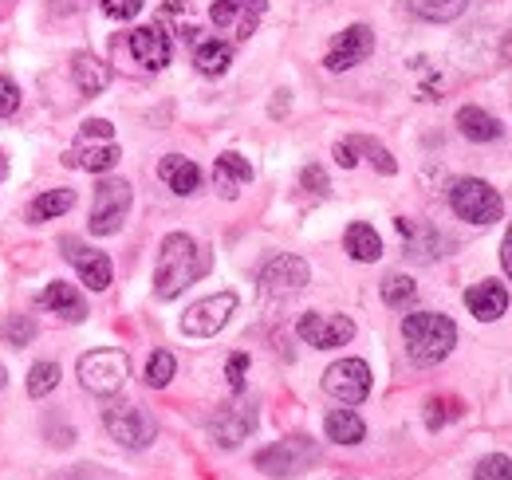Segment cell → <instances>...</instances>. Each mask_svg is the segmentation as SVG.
Instances as JSON below:
<instances>
[{
  "mask_svg": "<svg viewBox=\"0 0 512 480\" xmlns=\"http://www.w3.org/2000/svg\"><path fill=\"white\" fill-rule=\"evenodd\" d=\"M209 272V252L190 237V233H170L158 248V264H154V296L158 300H174L182 296L190 284H197Z\"/></svg>",
  "mask_w": 512,
  "mask_h": 480,
  "instance_id": "obj_1",
  "label": "cell"
},
{
  "mask_svg": "<svg viewBox=\"0 0 512 480\" xmlns=\"http://www.w3.org/2000/svg\"><path fill=\"white\" fill-rule=\"evenodd\" d=\"M402 343H406V355L418 366H434L457 347V327L442 311H414L402 323Z\"/></svg>",
  "mask_w": 512,
  "mask_h": 480,
  "instance_id": "obj_2",
  "label": "cell"
},
{
  "mask_svg": "<svg viewBox=\"0 0 512 480\" xmlns=\"http://www.w3.org/2000/svg\"><path fill=\"white\" fill-rule=\"evenodd\" d=\"M449 209L469 225H497L505 213V201L489 181L457 178L449 185Z\"/></svg>",
  "mask_w": 512,
  "mask_h": 480,
  "instance_id": "obj_3",
  "label": "cell"
},
{
  "mask_svg": "<svg viewBox=\"0 0 512 480\" xmlns=\"http://www.w3.org/2000/svg\"><path fill=\"white\" fill-rule=\"evenodd\" d=\"M308 280H312L308 260L304 256H292V252H280V256H272L260 268L256 288H260L264 300H292V296H300L308 288Z\"/></svg>",
  "mask_w": 512,
  "mask_h": 480,
  "instance_id": "obj_4",
  "label": "cell"
},
{
  "mask_svg": "<svg viewBox=\"0 0 512 480\" xmlns=\"http://www.w3.org/2000/svg\"><path fill=\"white\" fill-rule=\"evenodd\" d=\"M75 370H79V382H83V390H87V394L111 398V394H119V390H123V382H127V374H130V362H127L123 351L103 347V351H87Z\"/></svg>",
  "mask_w": 512,
  "mask_h": 480,
  "instance_id": "obj_5",
  "label": "cell"
},
{
  "mask_svg": "<svg viewBox=\"0 0 512 480\" xmlns=\"http://www.w3.org/2000/svg\"><path fill=\"white\" fill-rule=\"evenodd\" d=\"M130 201H134V193H130L127 181L103 178L99 185H95V205H91V221H87V229H91L95 237H111V233H119L123 221H127V213H130Z\"/></svg>",
  "mask_w": 512,
  "mask_h": 480,
  "instance_id": "obj_6",
  "label": "cell"
},
{
  "mask_svg": "<svg viewBox=\"0 0 512 480\" xmlns=\"http://www.w3.org/2000/svg\"><path fill=\"white\" fill-rule=\"evenodd\" d=\"M316 457H320V449L312 437H284L256 453V469L268 477H300L308 465H316Z\"/></svg>",
  "mask_w": 512,
  "mask_h": 480,
  "instance_id": "obj_7",
  "label": "cell"
},
{
  "mask_svg": "<svg viewBox=\"0 0 512 480\" xmlns=\"http://www.w3.org/2000/svg\"><path fill=\"white\" fill-rule=\"evenodd\" d=\"M103 425L107 433L123 445V449H146L154 437H158V421L150 418L142 406H130V402H115L103 410Z\"/></svg>",
  "mask_w": 512,
  "mask_h": 480,
  "instance_id": "obj_8",
  "label": "cell"
},
{
  "mask_svg": "<svg viewBox=\"0 0 512 480\" xmlns=\"http://www.w3.org/2000/svg\"><path fill=\"white\" fill-rule=\"evenodd\" d=\"M323 390L343 402V406H359L371 394V366L363 359H339L323 370Z\"/></svg>",
  "mask_w": 512,
  "mask_h": 480,
  "instance_id": "obj_9",
  "label": "cell"
},
{
  "mask_svg": "<svg viewBox=\"0 0 512 480\" xmlns=\"http://www.w3.org/2000/svg\"><path fill=\"white\" fill-rule=\"evenodd\" d=\"M233 311H237V296L233 292H217V296H205V300H197L182 315V335H190V339H209V335H217L229 319H233Z\"/></svg>",
  "mask_w": 512,
  "mask_h": 480,
  "instance_id": "obj_10",
  "label": "cell"
},
{
  "mask_svg": "<svg viewBox=\"0 0 512 480\" xmlns=\"http://www.w3.org/2000/svg\"><path fill=\"white\" fill-rule=\"evenodd\" d=\"M264 12H268V0H213L209 20L221 32H229L233 40H249L256 28H260Z\"/></svg>",
  "mask_w": 512,
  "mask_h": 480,
  "instance_id": "obj_11",
  "label": "cell"
},
{
  "mask_svg": "<svg viewBox=\"0 0 512 480\" xmlns=\"http://www.w3.org/2000/svg\"><path fill=\"white\" fill-rule=\"evenodd\" d=\"M296 335H300L308 347H316V351H331V347H343V343H351V339H355V323H351L347 315L308 311V315H300Z\"/></svg>",
  "mask_w": 512,
  "mask_h": 480,
  "instance_id": "obj_12",
  "label": "cell"
},
{
  "mask_svg": "<svg viewBox=\"0 0 512 480\" xmlns=\"http://www.w3.org/2000/svg\"><path fill=\"white\" fill-rule=\"evenodd\" d=\"M371 52H375V32L367 24H351V28H343L331 40V48L323 56V67L327 71H351L355 63H363Z\"/></svg>",
  "mask_w": 512,
  "mask_h": 480,
  "instance_id": "obj_13",
  "label": "cell"
},
{
  "mask_svg": "<svg viewBox=\"0 0 512 480\" xmlns=\"http://www.w3.org/2000/svg\"><path fill=\"white\" fill-rule=\"evenodd\" d=\"M60 248H64L67 260L79 268V276H83V284H87L91 292L111 288L115 268H111V256H107V252H99V248H91V244H79V240H71V237L60 240Z\"/></svg>",
  "mask_w": 512,
  "mask_h": 480,
  "instance_id": "obj_14",
  "label": "cell"
},
{
  "mask_svg": "<svg viewBox=\"0 0 512 480\" xmlns=\"http://www.w3.org/2000/svg\"><path fill=\"white\" fill-rule=\"evenodd\" d=\"M256 429V410L253 406H221L213 418H209V433L221 449H237L249 433Z\"/></svg>",
  "mask_w": 512,
  "mask_h": 480,
  "instance_id": "obj_15",
  "label": "cell"
},
{
  "mask_svg": "<svg viewBox=\"0 0 512 480\" xmlns=\"http://www.w3.org/2000/svg\"><path fill=\"white\" fill-rule=\"evenodd\" d=\"M130 56L142 63L146 71H162L170 56H174V44H170V36L158 28V24H146V28H134L130 32Z\"/></svg>",
  "mask_w": 512,
  "mask_h": 480,
  "instance_id": "obj_16",
  "label": "cell"
},
{
  "mask_svg": "<svg viewBox=\"0 0 512 480\" xmlns=\"http://www.w3.org/2000/svg\"><path fill=\"white\" fill-rule=\"evenodd\" d=\"M465 307H469L481 323H493V319H501V315L509 311V292H505L497 280H481V284H473V288L465 292Z\"/></svg>",
  "mask_w": 512,
  "mask_h": 480,
  "instance_id": "obj_17",
  "label": "cell"
},
{
  "mask_svg": "<svg viewBox=\"0 0 512 480\" xmlns=\"http://www.w3.org/2000/svg\"><path fill=\"white\" fill-rule=\"evenodd\" d=\"M253 181V166H249V158H241L237 150H229V154H221L217 162H213V185H217V193L221 197H237L241 193V185H249Z\"/></svg>",
  "mask_w": 512,
  "mask_h": 480,
  "instance_id": "obj_18",
  "label": "cell"
},
{
  "mask_svg": "<svg viewBox=\"0 0 512 480\" xmlns=\"http://www.w3.org/2000/svg\"><path fill=\"white\" fill-rule=\"evenodd\" d=\"M119 146L115 142H103V146H87V142H79L75 150H67L64 154V166H79V170H87V174H107V170H115L119 166Z\"/></svg>",
  "mask_w": 512,
  "mask_h": 480,
  "instance_id": "obj_19",
  "label": "cell"
},
{
  "mask_svg": "<svg viewBox=\"0 0 512 480\" xmlns=\"http://www.w3.org/2000/svg\"><path fill=\"white\" fill-rule=\"evenodd\" d=\"M71 79H75V87H79V95L83 99H95V95H103L107 87H111V67L99 60V56H75L71 63Z\"/></svg>",
  "mask_w": 512,
  "mask_h": 480,
  "instance_id": "obj_20",
  "label": "cell"
},
{
  "mask_svg": "<svg viewBox=\"0 0 512 480\" xmlns=\"http://www.w3.org/2000/svg\"><path fill=\"white\" fill-rule=\"evenodd\" d=\"M40 307H48L52 315H60L67 323H83V319H87L83 296H79L71 284H64V280H56V284H48V288L40 292Z\"/></svg>",
  "mask_w": 512,
  "mask_h": 480,
  "instance_id": "obj_21",
  "label": "cell"
},
{
  "mask_svg": "<svg viewBox=\"0 0 512 480\" xmlns=\"http://www.w3.org/2000/svg\"><path fill=\"white\" fill-rule=\"evenodd\" d=\"M158 178L166 181L178 197H190L193 189L201 185V170H197V162H190V158L170 154V158H162V162H158Z\"/></svg>",
  "mask_w": 512,
  "mask_h": 480,
  "instance_id": "obj_22",
  "label": "cell"
},
{
  "mask_svg": "<svg viewBox=\"0 0 512 480\" xmlns=\"http://www.w3.org/2000/svg\"><path fill=\"white\" fill-rule=\"evenodd\" d=\"M343 248H347L351 260H359V264H375V260L383 256V237H379L371 225L355 221V225L347 229V237H343Z\"/></svg>",
  "mask_w": 512,
  "mask_h": 480,
  "instance_id": "obj_23",
  "label": "cell"
},
{
  "mask_svg": "<svg viewBox=\"0 0 512 480\" xmlns=\"http://www.w3.org/2000/svg\"><path fill=\"white\" fill-rule=\"evenodd\" d=\"M457 130L469 142H497L501 138V122L493 119L489 111H481V107H461L457 111Z\"/></svg>",
  "mask_w": 512,
  "mask_h": 480,
  "instance_id": "obj_24",
  "label": "cell"
},
{
  "mask_svg": "<svg viewBox=\"0 0 512 480\" xmlns=\"http://www.w3.org/2000/svg\"><path fill=\"white\" fill-rule=\"evenodd\" d=\"M323 429H327V437L335 445H359L367 437V425H363V418L355 410H331L323 418Z\"/></svg>",
  "mask_w": 512,
  "mask_h": 480,
  "instance_id": "obj_25",
  "label": "cell"
},
{
  "mask_svg": "<svg viewBox=\"0 0 512 480\" xmlns=\"http://www.w3.org/2000/svg\"><path fill=\"white\" fill-rule=\"evenodd\" d=\"M394 225H398V233L406 240V252H410L414 260H430V256L438 252V233H434L430 225H418V221H410V217H398Z\"/></svg>",
  "mask_w": 512,
  "mask_h": 480,
  "instance_id": "obj_26",
  "label": "cell"
},
{
  "mask_svg": "<svg viewBox=\"0 0 512 480\" xmlns=\"http://www.w3.org/2000/svg\"><path fill=\"white\" fill-rule=\"evenodd\" d=\"M71 205H75V193H71V189H48V193H40V197L28 205V221H32V225H44V221H52V217H64Z\"/></svg>",
  "mask_w": 512,
  "mask_h": 480,
  "instance_id": "obj_27",
  "label": "cell"
},
{
  "mask_svg": "<svg viewBox=\"0 0 512 480\" xmlns=\"http://www.w3.org/2000/svg\"><path fill=\"white\" fill-rule=\"evenodd\" d=\"M193 63H197L201 75H225L229 63H233V44L229 40H205V44H197Z\"/></svg>",
  "mask_w": 512,
  "mask_h": 480,
  "instance_id": "obj_28",
  "label": "cell"
},
{
  "mask_svg": "<svg viewBox=\"0 0 512 480\" xmlns=\"http://www.w3.org/2000/svg\"><path fill=\"white\" fill-rule=\"evenodd\" d=\"M410 8L430 24H449L469 8V0H410Z\"/></svg>",
  "mask_w": 512,
  "mask_h": 480,
  "instance_id": "obj_29",
  "label": "cell"
},
{
  "mask_svg": "<svg viewBox=\"0 0 512 480\" xmlns=\"http://www.w3.org/2000/svg\"><path fill=\"white\" fill-rule=\"evenodd\" d=\"M414 300H418V284H414L410 276H386L383 280V303L386 307L402 311V307H410Z\"/></svg>",
  "mask_w": 512,
  "mask_h": 480,
  "instance_id": "obj_30",
  "label": "cell"
},
{
  "mask_svg": "<svg viewBox=\"0 0 512 480\" xmlns=\"http://www.w3.org/2000/svg\"><path fill=\"white\" fill-rule=\"evenodd\" d=\"M32 339H36V323H32L28 315H12V319L0 323V343H8V347H28Z\"/></svg>",
  "mask_w": 512,
  "mask_h": 480,
  "instance_id": "obj_31",
  "label": "cell"
},
{
  "mask_svg": "<svg viewBox=\"0 0 512 480\" xmlns=\"http://www.w3.org/2000/svg\"><path fill=\"white\" fill-rule=\"evenodd\" d=\"M174 374H178V359H174L170 351H154V355H150V362H146V382H150L154 390L170 386Z\"/></svg>",
  "mask_w": 512,
  "mask_h": 480,
  "instance_id": "obj_32",
  "label": "cell"
},
{
  "mask_svg": "<svg viewBox=\"0 0 512 480\" xmlns=\"http://www.w3.org/2000/svg\"><path fill=\"white\" fill-rule=\"evenodd\" d=\"M56 382H60V366H56V362H36L32 374H28V398H44V394H52Z\"/></svg>",
  "mask_w": 512,
  "mask_h": 480,
  "instance_id": "obj_33",
  "label": "cell"
},
{
  "mask_svg": "<svg viewBox=\"0 0 512 480\" xmlns=\"http://www.w3.org/2000/svg\"><path fill=\"white\" fill-rule=\"evenodd\" d=\"M453 418H461V402L457 398H430L426 402V425L430 429H442Z\"/></svg>",
  "mask_w": 512,
  "mask_h": 480,
  "instance_id": "obj_34",
  "label": "cell"
},
{
  "mask_svg": "<svg viewBox=\"0 0 512 480\" xmlns=\"http://www.w3.org/2000/svg\"><path fill=\"white\" fill-rule=\"evenodd\" d=\"M473 480H512V461L505 453H489L485 461H477Z\"/></svg>",
  "mask_w": 512,
  "mask_h": 480,
  "instance_id": "obj_35",
  "label": "cell"
},
{
  "mask_svg": "<svg viewBox=\"0 0 512 480\" xmlns=\"http://www.w3.org/2000/svg\"><path fill=\"white\" fill-rule=\"evenodd\" d=\"M355 150H359V154H367V158H371V166H375L379 174H394V170H398V162L390 158V150L379 146L375 138H355Z\"/></svg>",
  "mask_w": 512,
  "mask_h": 480,
  "instance_id": "obj_36",
  "label": "cell"
},
{
  "mask_svg": "<svg viewBox=\"0 0 512 480\" xmlns=\"http://www.w3.org/2000/svg\"><path fill=\"white\" fill-rule=\"evenodd\" d=\"M142 4H146V0H103V12H107L111 20H134V16L142 12Z\"/></svg>",
  "mask_w": 512,
  "mask_h": 480,
  "instance_id": "obj_37",
  "label": "cell"
},
{
  "mask_svg": "<svg viewBox=\"0 0 512 480\" xmlns=\"http://www.w3.org/2000/svg\"><path fill=\"white\" fill-rule=\"evenodd\" d=\"M16 107H20V91H16V83L8 75H0V119L16 115Z\"/></svg>",
  "mask_w": 512,
  "mask_h": 480,
  "instance_id": "obj_38",
  "label": "cell"
},
{
  "mask_svg": "<svg viewBox=\"0 0 512 480\" xmlns=\"http://www.w3.org/2000/svg\"><path fill=\"white\" fill-rule=\"evenodd\" d=\"M245 374H249V355H229L225 362V378L233 390H245Z\"/></svg>",
  "mask_w": 512,
  "mask_h": 480,
  "instance_id": "obj_39",
  "label": "cell"
},
{
  "mask_svg": "<svg viewBox=\"0 0 512 480\" xmlns=\"http://www.w3.org/2000/svg\"><path fill=\"white\" fill-rule=\"evenodd\" d=\"M83 138H103V142H111V138H115V126L107 119H91V122H83Z\"/></svg>",
  "mask_w": 512,
  "mask_h": 480,
  "instance_id": "obj_40",
  "label": "cell"
},
{
  "mask_svg": "<svg viewBox=\"0 0 512 480\" xmlns=\"http://www.w3.org/2000/svg\"><path fill=\"white\" fill-rule=\"evenodd\" d=\"M359 150H355V138H347V142H339L335 146V162L343 166V170H351V166H359V158H355Z\"/></svg>",
  "mask_w": 512,
  "mask_h": 480,
  "instance_id": "obj_41",
  "label": "cell"
},
{
  "mask_svg": "<svg viewBox=\"0 0 512 480\" xmlns=\"http://www.w3.org/2000/svg\"><path fill=\"white\" fill-rule=\"evenodd\" d=\"M300 178H304V185H308L312 193H327V178H323L320 166H308V170H304Z\"/></svg>",
  "mask_w": 512,
  "mask_h": 480,
  "instance_id": "obj_42",
  "label": "cell"
},
{
  "mask_svg": "<svg viewBox=\"0 0 512 480\" xmlns=\"http://www.w3.org/2000/svg\"><path fill=\"white\" fill-rule=\"evenodd\" d=\"M501 264H505V272H509V280H512V225H509V233H505V244H501Z\"/></svg>",
  "mask_w": 512,
  "mask_h": 480,
  "instance_id": "obj_43",
  "label": "cell"
},
{
  "mask_svg": "<svg viewBox=\"0 0 512 480\" xmlns=\"http://www.w3.org/2000/svg\"><path fill=\"white\" fill-rule=\"evenodd\" d=\"M501 56H505V63H512V32L501 40Z\"/></svg>",
  "mask_w": 512,
  "mask_h": 480,
  "instance_id": "obj_44",
  "label": "cell"
},
{
  "mask_svg": "<svg viewBox=\"0 0 512 480\" xmlns=\"http://www.w3.org/2000/svg\"><path fill=\"white\" fill-rule=\"evenodd\" d=\"M8 8H12V0H0V16H4V12H8Z\"/></svg>",
  "mask_w": 512,
  "mask_h": 480,
  "instance_id": "obj_45",
  "label": "cell"
},
{
  "mask_svg": "<svg viewBox=\"0 0 512 480\" xmlns=\"http://www.w3.org/2000/svg\"><path fill=\"white\" fill-rule=\"evenodd\" d=\"M4 382H8V370H4V366H0V390H4Z\"/></svg>",
  "mask_w": 512,
  "mask_h": 480,
  "instance_id": "obj_46",
  "label": "cell"
},
{
  "mask_svg": "<svg viewBox=\"0 0 512 480\" xmlns=\"http://www.w3.org/2000/svg\"><path fill=\"white\" fill-rule=\"evenodd\" d=\"M343 480H355V477H343Z\"/></svg>",
  "mask_w": 512,
  "mask_h": 480,
  "instance_id": "obj_47",
  "label": "cell"
}]
</instances>
